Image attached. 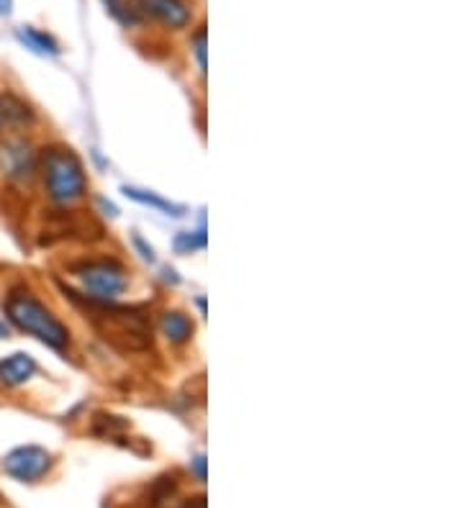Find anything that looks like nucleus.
I'll list each match as a JSON object with an SVG mask.
<instances>
[{
  "label": "nucleus",
  "mask_w": 462,
  "mask_h": 508,
  "mask_svg": "<svg viewBox=\"0 0 462 508\" xmlns=\"http://www.w3.org/2000/svg\"><path fill=\"white\" fill-rule=\"evenodd\" d=\"M36 169L41 172L44 190L57 205H69L80 201L87 190V177L80 157L62 147L51 144L36 157Z\"/></svg>",
  "instance_id": "1"
},
{
  "label": "nucleus",
  "mask_w": 462,
  "mask_h": 508,
  "mask_svg": "<svg viewBox=\"0 0 462 508\" xmlns=\"http://www.w3.org/2000/svg\"><path fill=\"white\" fill-rule=\"evenodd\" d=\"M5 316L18 331L39 339L41 344H47L57 352H62L69 344V331L65 329V323L59 322L41 301H36L32 293H23V290L11 293L5 301Z\"/></svg>",
  "instance_id": "2"
},
{
  "label": "nucleus",
  "mask_w": 462,
  "mask_h": 508,
  "mask_svg": "<svg viewBox=\"0 0 462 508\" xmlns=\"http://www.w3.org/2000/svg\"><path fill=\"white\" fill-rule=\"evenodd\" d=\"M93 304V301H90ZM98 305L95 316V326L103 334L105 341H111L113 347H119L123 352H139L147 349L152 334L147 329V323L141 316H137L134 311L126 308H108V304H93Z\"/></svg>",
  "instance_id": "3"
},
{
  "label": "nucleus",
  "mask_w": 462,
  "mask_h": 508,
  "mask_svg": "<svg viewBox=\"0 0 462 508\" xmlns=\"http://www.w3.org/2000/svg\"><path fill=\"white\" fill-rule=\"evenodd\" d=\"M72 275L80 280L87 301L93 304H111L123 290L129 288V275L116 259H90L72 268Z\"/></svg>",
  "instance_id": "4"
},
{
  "label": "nucleus",
  "mask_w": 462,
  "mask_h": 508,
  "mask_svg": "<svg viewBox=\"0 0 462 508\" xmlns=\"http://www.w3.org/2000/svg\"><path fill=\"white\" fill-rule=\"evenodd\" d=\"M51 462L54 459H51V455L44 447L23 444V447L11 449L3 458V470L18 483H36V480H41L44 475L50 473Z\"/></svg>",
  "instance_id": "5"
},
{
  "label": "nucleus",
  "mask_w": 462,
  "mask_h": 508,
  "mask_svg": "<svg viewBox=\"0 0 462 508\" xmlns=\"http://www.w3.org/2000/svg\"><path fill=\"white\" fill-rule=\"evenodd\" d=\"M0 169L11 180H29L36 172V157L23 139H8L0 144Z\"/></svg>",
  "instance_id": "6"
},
{
  "label": "nucleus",
  "mask_w": 462,
  "mask_h": 508,
  "mask_svg": "<svg viewBox=\"0 0 462 508\" xmlns=\"http://www.w3.org/2000/svg\"><path fill=\"white\" fill-rule=\"evenodd\" d=\"M39 370L36 359L29 352H14L0 359V390H11L26 386Z\"/></svg>",
  "instance_id": "7"
},
{
  "label": "nucleus",
  "mask_w": 462,
  "mask_h": 508,
  "mask_svg": "<svg viewBox=\"0 0 462 508\" xmlns=\"http://www.w3.org/2000/svg\"><path fill=\"white\" fill-rule=\"evenodd\" d=\"M139 8L170 29H183L190 23V8L186 0H139Z\"/></svg>",
  "instance_id": "8"
},
{
  "label": "nucleus",
  "mask_w": 462,
  "mask_h": 508,
  "mask_svg": "<svg viewBox=\"0 0 462 508\" xmlns=\"http://www.w3.org/2000/svg\"><path fill=\"white\" fill-rule=\"evenodd\" d=\"M159 329H162V334L170 339L172 344H188L190 339H193V334H195L193 322H190L186 313H180V311H168V313H162Z\"/></svg>",
  "instance_id": "9"
},
{
  "label": "nucleus",
  "mask_w": 462,
  "mask_h": 508,
  "mask_svg": "<svg viewBox=\"0 0 462 508\" xmlns=\"http://www.w3.org/2000/svg\"><path fill=\"white\" fill-rule=\"evenodd\" d=\"M16 39L26 47V50H32L34 54H50V57H57L59 54V44H57V39L47 32H39L34 26H18L16 29Z\"/></svg>",
  "instance_id": "10"
},
{
  "label": "nucleus",
  "mask_w": 462,
  "mask_h": 508,
  "mask_svg": "<svg viewBox=\"0 0 462 508\" xmlns=\"http://www.w3.org/2000/svg\"><path fill=\"white\" fill-rule=\"evenodd\" d=\"M123 193H126V198H131V201H137L141 205H152L157 211H165V213H172V216H180L186 208L177 204H170L168 198H162V195H157V193H149V190H139V187H123Z\"/></svg>",
  "instance_id": "11"
},
{
  "label": "nucleus",
  "mask_w": 462,
  "mask_h": 508,
  "mask_svg": "<svg viewBox=\"0 0 462 508\" xmlns=\"http://www.w3.org/2000/svg\"><path fill=\"white\" fill-rule=\"evenodd\" d=\"M0 111H3V121H14V123H29V121H32L29 105H23L16 95L0 98Z\"/></svg>",
  "instance_id": "12"
},
{
  "label": "nucleus",
  "mask_w": 462,
  "mask_h": 508,
  "mask_svg": "<svg viewBox=\"0 0 462 508\" xmlns=\"http://www.w3.org/2000/svg\"><path fill=\"white\" fill-rule=\"evenodd\" d=\"M205 247V234L201 231H183L180 237L175 239V249L177 252H193V249H204Z\"/></svg>",
  "instance_id": "13"
},
{
  "label": "nucleus",
  "mask_w": 462,
  "mask_h": 508,
  "mask_svg": "<svg viewBox=\"0 0 462 508\" xmlns=\"http://www.w3.org/2000/svg\"><path fill=\"white\" fill-rule=\"evenodd\" d=\"M103 3H105L108 14H111L113 18H119L123 26H134V23L139 21L137 14H134V11H129L123 0H103Z\"/></svg>",
  "instance_id": "14"
},
{
  "label": "nucleus",
  "mask_w": 462,
  "mask_h": 508,
  "mask_svg": "<svg viewBox=\"0 0 462 508\" xmlns=\"http://www.w3.org/2000/svg\"><path fill=\"white\" fill-rule=\"evenodd\" d=\"M193 54H195V59H198L201 72L205 75V68H208V62H205V29H201L198 34L193 36Z\"/></svg>",
  "instance_id": "15"
},
{
  "label": "nucleus",
  "mask_w": 462,
  "mask_h": 508,
  "mask_svg": "<svg viewBox=\"0 0 462 508\" xmlns=\"http://www.w3.org/2000/svg\"><path fill=\"white\" fill-rule=\"evenodd\" d=\"M190 467H193V473H195V477L204 483L205 480V458L204 455H195V458L190 459Z\"/></svg>",
  "instance_id": "16"
},
{
  "label": "nucleus",
  "mask_w": 462,
  "mask_h": 508,
  "mask_svg": "<svg viewBox=\"0 0 462 508\" xmlns=\"http://www.w3.org/2000/svg\"><path fill=\"white\" fill-rule=\"evenodd\" d=\"M134 244H137L139 249H141V257H144V259H147V262H154V249L152 247H147V244H144V239L139 237H134Z\"/></svg>",
  "instance_id": "17"
},
{
  "label": "nucleus",
  "mask_w": 462,
  "mask_h": 508,
  "mask_svg": "<svg viewBox=\"0 0 462 508\" xmlns=\"http://www.w3.org/2000/svg\"><path fill=\"white\" fill-rule=\"evenodd\" d=\"M14 11V0H0V16H11Z\"/></svg>",
  "instance_id": "18"
},
{
  "label": "nucleus",
  "mask_w": 462,
  "mask_h": 508,
  "mask_svg": "<svg viewBox=\"0 0 462 508\" xmlns=\"http://www.w3.org/2000/svg\"><path fill=\"white\" fill-rule=\"evenodd\" d=\"M186 508H205V498L204 495H201V498H195V501H190L188 506Z\"/></svg>",
  "instance_id": "19"
},
{
  "label": "nucleus",
  "mask_w": 462,
  "mask_h": 508,
  "mask_svg": "<svg viewBox=\"0 0 462 508\" xmlns=\"http://www.w3.org/2000/svg\"><path fill=\"white\" fill-rule=\"evenodd\" d=\"M5 337H8V326L0 322V339H5Z\"/></svg>",
  "instance_id": "20"
},
{
  "label": "nucleus",
  "mask_w": 462,
  "mask_h": 508,
  "mask_svg": "<svg viewBox=\"0 0 462 508\" xmlns=\"http://www.w3.org/2000/svg\"><path fill=\"white\" fill-rule=\"evenodd\" d=\"M0 129H3V111H0Z\"/></svg>",
  "instance_id": "21"
}]
</instances>
